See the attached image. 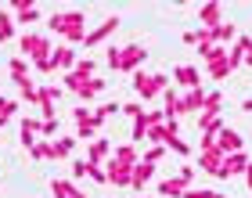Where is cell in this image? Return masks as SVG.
I'll return each instance as SVG.
<instances>
[{
	"label": "cell",
	"mask_w": 252,
	"mask_h": 198,
	"mask_svg": "<svg viewBox=\"0 0 252 198\" xmlns=\"http://www.w3.org/2000/svg\"><path fill=\"white\" fill-rule=\"evenodd\" d=\"M47 29L58 33V36L65 40V47H72V43H83L87 33H90L83 11H54V15L47 18Z\"/></svg>",
	"instance_id": "cell-1"
},
{
	"label": "cell",
	"mask_w": 252,
	"mask_h": 198,
	"mask_svg": "<svg viewBox=\"0 0 252 198\" xmlns=\"http://www.w3.org/2000/svg\"><path fill=\"white\" fill-rule=\"evenodd\" d=\"M144 58H148V47H141V43H126V47H108L105 65L112 68V72H141Z\"/></svg>",
	"instance_id": "cell-2"
},
{
	"label": "cell",
	"mask_w": 252,
	"mask_h": 198,
	"mask_svg": "<svg viewBox=\"0 0 252 198\" xmlns=\"http://www.w3.org/2000/svg\"><path fill=\"white\" fill-rule=\"evenodd\" d=\"M18 51H22V58H26V62H43V58H51V40L43 36V33H22L18 36Z\"/></svg>",
	"instance_id": "cell-3"
},
{
	"label": "cell",
	"mask_w": 252,
	"mask_h": 198,
	"mask_svg": "<svg viewBox=\"0 0 252 198\" xmlns=\"http://www.w3.org/2000/svg\"><path fill=\"white\" fill-rule=\"evenodd\" d=\"M166 87H169V76H162V72H133V94L141 98V101L144 98L148 101L158 98Z\"/></svg>",
	"instance_id": "cell-4"
},
{
	"label": "cell",
	"mask_w": 252,
	"mask_h": 198,
	"mask_svg": "<svg viewBox=\"0 0 252 198\" xmlns=\"http://www.w3.org/2000/svg\"><path fill=\"white\" fill-rule=\"evenodd\" d=\"M202 58H205V68H209V79H227V76L234 72V68H231V58H227V51L220 47V43H216L213 51H205Z\"/></svg>",
	"instance_id": "cell-5"
},
{
	"label": "cell",
	"mask_w": 252,
	"mask_h": 198,
	"mask_svg": "<svg viewBox=\"0 0 252 198\" xmlns=\"http://www.w3.org/2000/svg\"><path fill=\"white\" fill-rule=\"evenodd\" d=\"M223 151L216 148V141H202V151H198V166L209 173V177H216V173H220V166H223Z\"/></svg>",
	"instance_id": "cell-6"
},
{
	"label": "cell",
	"mask_w": 252,
	"mask_h": 198,
	"mask_svg": "<svg viewBox=\"0 0 252 198\" xmlns=\"http://www.w3.org/2000/svg\"><path fill=\"white\" fill-rule=\"evenodd\" d=\"M116 29H119V15H108L105 22H101V26H94V29L87 33L83 47H87V51H90V47H101V43H105V40L112 36V33H116Z\"/></svg>",
	"instance_id": "cell-7"
},
{
	"label": "cell",
	"mask_w": 252,
	"mask_h": 198,
	"mask_svg": "<svg viewBox=\"0 0 252 198\" xmlns=\"http://www.w3.org/2000/svg\"><path fill=\"white\" fill-rule=\"evenodd\" d=\"M18 137H22V148L32 151V144L43 137V123L40 119H32V115H22V123H18Z\"/></svg>",
	"instance_id": "cell-8"
},
{
	"label": "cell",
	"mask_w": 252,
	"mask_h": 198,
	"mask_svg": "<svg viewBox=\"0 0 252 198\" xmlns=\"http://www.w3.org/2000/svg\"><path fill=\"white\" fill-rule=\"evenodd\" d=\"M249 166H252V162H249L245 151H234V155L223 159V166H220V173H216V180H231V177H238V173H245Z\"/></svg>",
	"instance_id": "cell-9"
},
{
	"label": "cell",
	"mask_w": 252,
	"mask_h": 198,
	"mask_svg": "<svg viewBox=\"0 0 252 198\" xmlns=\"http://www.w3.org/2000/svg\"><path fill=\"white\" fill-rule=\"evenodd\" d=\"M105 173H108V184H112V188H130V184H133V166H119L116 159L105 162Z\"/></svg>",
	"instance_id": "cell-10"
},
{
	"label": "cell",
	"mask_w": 252,
	"mask_h": 198,
	"mask_svg": "<svg viewBox=\"0 0 252 198\" xmlns=\"http://www.w3.org/2000/svg\"><path fill=\"white\" fill-rule=\"evenodd\" d=\"M173 79H177V87H184V90H198L202 87V72L194 65H177L173 68Z\"/></svg>",
	"instance_id": "cell-11"
},
{
	"label": "cell",
	"mask_w": 252,
	"mask_h": 198,
	"mask_svg": "<svg viewBox=\"0 0 252 198\" xmlns=\"http://www.w3.org/2000/svg\"><path fill=\"white\" fill-rule=\"evenodd\" d=\"M242 133H238L234 130V126H223V130H220V137H216V148H220L223 151V155H234V151H242Z\"/></svg>",
	"instance_id": "cell-12"
},
{
	"label": "cell",
	"mask_w": 252,
	"mask_h": 198,
	"mask_svg": "<svg viewBox=\"0 0 252 198\" xmlns=\"http://www.w3.org/2000/svg\"><path fill=\"white\" fill-rule=\"evenodd\" d=\"M198 18H202V29H220L223 26V4H202L198 7Z\"/></svg>",
	"instance_id": "cell-13"
},
{
	"label": "cell",
	"mask_w": 252,
	"mask_h": 198,
	"mask_svg": "<svg viewBox=\"0 0 252 198\" xmlns=\"http://www.w3.org/2000/svg\"><path fill=\"white\" fill-rule=\"evenodd\" d=\"M51 62H54V72H58V68H62V72H72L76 62H79V54H76L72 47H65V43H62V47L51 51Z\"/></svg>",
	"instance_id": "cell-14"
},
{
	"label": "cell",
	"mask_w": 252,
	"mask_h": 198,
	"mask_svg": "<svg viewBox=\"0 0 252 198\" xmlns=\"http://www.w3.org/2000/svg\"><path fill=\"white\" fill-rule=\"evenodd\" d=\"M112 151H116V148H112V144L105 141V137H94V141L87 144V162L101 166V162H108V159H112Z\"/></svg>",
	"instance_id": "cell-15"
},
{
	"label": "cell",
	"mask_w": 252,
	"mask_h": 198,
	"mask_svg": "<svg viewBox=\"0 0 252 198\" xmlns=\"http://www.w3.org/2000/svg\"><path fill=\"white\" fill-rule=\"evenodd\" d=\"M152 177H155V166L141 159V162L133 166V184H130V188H133V191H144L148 184H152Z\"/></svg>",
	"instance_id": "cell-16"
},
{
	"label": "cell",
	"mask_w": 252,
	"mask_h": 198,
	"mask_svg": "<svg viewBox=\"0 0 252 198\" xmlns=\"http://www.w3.org/2000/svg\"><path fill=\"white\" fill-rule=\"evenodd\" d=\"M11 83L18 87V101H32V104H36V98H40V87L32 83V76H26V79H11Z\"/></svg>",
	"instance_id": "cell-17"
},
{
	"label": "cell",
	"mask_w": 252,
	"mask_h": 198,
	"mask_svg": "<svg viewBox=\"0 0 252 198\" xmlns=\"http://www.w3.org/2000/svg\"><path fill=\"white\" fill-rule=\"evenodd\" d=\"M184 191H188V184L180 177H166L158 184V195H166V198H184Z\"/></svg>",
	"instance_id": "cell-18"
},
{
	"label": "cell",
	"mask_w": 252,
	"mask_h": 198,
	"mask_svg": "<svg viewBox=\"0 0 252 198\" xmlns=\"http://www.w3.org/2000/svg\"><path fill=\"white\" fill-rule=\"evenodd\" d=\"M105 87H108V79H87V83L76 90V98H79V101H94Z\"/></svg>",
	"instance_id": "cell-19"
},
{
	"label": "cell",
	"mask_w": 252,
	"mask_h": 198,
	"mask_svg": "<svg viewBox=\"0 0 252 198\" xmlns=\"http://www.w3.org/2000/svg\"><path fill=\"white\" fill-rule=\"evenodd\" d=\"M51 195H54V198H76V195H79V188H76L72 180L54 177V180H51Z\"/></svg>",
	"instance_id": "cell-20"
},
{
	"label": "cell",
	"mask_w": 252,
	"mask_h": 198,
	"mask_svg": "<svg viewBox=\"0 0 252 198\" xmlns=\"http://www.w3.org/2000/svg\"><path fill=\"white\" fill-rule=\"evenodd\" d=\"M51 148H54V159H51V162L68 159V155L76 151V137H58V141H51Z\"/></svg>",
	"instance_id": "cell-21"
},
{
	"label": "cell",
	"mask_w": 252,
	"mask_h": 198,
	"mask_svg": "<svg viewBox=\"0 0 252 198\" xmlns=\"http://www.w3.org/2000/svg\"><path fill=\"white\" fill-rule=\"evenodd\" d=\"M112 159H116L119 166H137V162H141V159H137V148H133V144H119L116 151H112Z\"/></svg>",
	"instance_id": "cell-22"
},
{
	"label": "cell",
	"mask_w": 252,
	"mask_h": 198,
	"mask_svg": "<svg viewBox=\"0 0 252 198\" xmlns=\"http://www.w3.org/2000/svg\"><path fill=\"white\" fill-rule=\"evenodd\" d=\"M205 108V90L198 87V90H188L184 94V112H202Z\"/></svg>",
	"instance_id": "cell-23"
},
{
	"label": "cell",
	"mask_w": 252,
	"mask_h": 198,
	"mask_svg": "<svg viewBox=\"0 0 252 198\" xmlns=\"http://www.w3.org/2000/svg\"><path fill=\"white\" fill-rule=\"evenodd\" d=\"M220 108H223L220 90H209V94H205V108H202V115H220Z\"/></svg>",
	"instance_id": "cell-24"
},
{
	"label": "cell",
	"mask_w": 252,
	"mask_h": 198,
	"mask_svg": "<svg viewBox=\"0 0 252 198\" xmlns=\"http://www.w3.org/2000/svg\"><path fill=\"white\" fill-rule=\"evenodd\" d=\"M11 36H15V15L0 11V43H7Z\"/></svg>",
	"instance_id": "cell-25"
},
{
	"label": "cell",
	"mask_w": 252,
	"mask_h": 198,
	"mask_svg": "<svg viewBox=\"0 0 252 198\" xmlns=\"http://www.w3.org/2000/svg\"><path fill=\"white\" fill-rule=\"evenodd\" d=\"M15 112H18V101H15V98H4V94H0V126H4L7 119H15Z\"/></svg>",
	"instance_id": "cell-26"
},
{
	"label": "cell",
	"mask_w": 252,
	"mask_h": 198,
	"mask_svg": "<svg viewBox=\"0 0 252 198\" xmlns=\"http://www.w3.org/2000/svg\"><path fill=\"white\" fill-rule=\"evenodd\" d=\"M7 72H11V79H26V76H29V62H26V58H11V62H7Z\"/></svg>",
	"instance_id": "cell-27"
},
{
	"label": "cell",
	"mask_w": 252,
	"mask_h": 198,
	"mask_svg": "<svg viewBox=\"0 0 252 198\" xmlns=\"http://www.w3.org/2000/svg\"><path fill=\"white\" fill-rule=\"evenodd\" d=\"M94 68H97V62L87 54V58H79V62H76L72 72H76V76H83V79H94Z\"/></svg>",
	"instance_id": "cell-28"
},
{
	"label": "cell",
	"mask_w": 252,
	"mask_h": 198,
	"mask_svg": "<svg viewBox=\"0 0 252 198\" xmlns=\"http://www.w3.org/2000/svg\"><path fill=\"white\" fill-rule=\"evenodd\" d=\"M234 36H238V29H234V22H223V26H220V29H213V40H216V43H220V47H223V43H227V40H234Z\"/></svg>",
	"instance_id": "cell-29"
},
{
	"label": "cell",
	"mask_w": 252,
	"mask_h": 198,
	"mask_svg": "<svg viewBox=\"0 0 252 198\" xmlns=\"http://www.w3.org/2000/svg\"><path fill=\"white\" fill-rule=\"evenodd\" d=\"M29 155H32V159H47V162H51V159H54V148H51V141H43V137H40V141L32 144Z\"/></svg>",
	"instance_id": "cell-30"
},
{
	"label": "cell",
	"mask_w": 252,
	"mask_h": 198,
	"mask_svg": "<svg viewBox=\"0 0 252 198\" xmlns=\"http://www.w3.org/2000/svg\"><path fill=\"white\" fill-rule=\"evenodd\" d=\"M137 141H148V119L141 115V119H133V130H130V144Z\"/></svg>",
	"instance_id": "cell-31"
},
{
	"label": "cell",
	"mask_w": 252,
	"mask_h": 198,
	"mask_svg": "<svg viewBox=\"0 0 252 198\" xmlns=\"http://www.w3.org/2000/svg\"><path fill=\"white\" fill-rule=\"evenodd\" d=\"M166 151H169L166 144H152V148H148V151H144V162H152V166H158V162H162V159H166Z\"/></svg>",
	"instance_id": "cell-32"
},
{
	"label": "cell",
	"mask_w": 252,
	"mask_h": 198,
	"mask_svg": "<svg viewBox=\"0 0 252 198\" xmlns=\"http://www.w3.org/2000/svg\"><path fill=\"white\" fill-rule=\"evenodd\" d=\"M144 112H148V108H144L141 101H126V104H123V115H126V119H141Z\"/></svg>",
	"instance_id": "cell-33"
},
{
	"label": "cell",
	"mask_w": 252,
	"mask_h": 198,
	"mask_svg": "<svg viewBox=\"0 0 252 198\" xmlns=\"http://www.w3.org/2000/svg\"><path fill=\"white\" fill-rule=\"evenodd\" d=\"M166 148L173 151V155H180V159H188V155H191V148H188L184 141H180V137H169V141H166Z\"/></svg>",
	"instance_id": "cell-34"
},
{
	"label": "cell",
	"mask_w": 252,
	"mask_h": 198,
	"mask_svg": "<svg viewBox=\"0 0 252 198\" xmlns=\"http://www.w3.org/2000/svg\"><path fill=\"white\" fill-rule=\"evenodd\" d=\"M148 144H166V123H162V126H152V130H148Z\"/></svg>",
	"instance_id": "cell-35"
},
{
	"label": "cell",
	"mask_w": 252,
	"mask_h": 198,
	"mask_svg": "<svg viewBox=\"0 0 252 198\" xmlns=\"http://www.w3.org/2000/svg\"><path fill=\"white\" fill-rule=\"evenodd\" d=\"M72 177H76V180L90 177V162H87V159H76V162H72Z\"/></svg>",
	"instance_id": "cell-36"
},
{
	"label": "cell",
	"mask_w": 252,
	"mask_h": 198,
	"mask_svg": "<svg viewBox=\"0 0 252 198\" xmlns=\"http://www.w3.org/2000/svg\"><path fill=\"white\" fill-rule=\"evenodd\" d=\"M90 180H97V184H108V173H105V166H94V162H90Z\"/></svg>",
	"instance_id": "cell-37"
},
{
	"label": "cell",
	"mask_w": 252,
	"mask_h": 198,
	"mask_svg": "<svg viewBox=\"0 0 252 198\" xmlns=\"http://www.w3.org/2000/svg\"><path fill=\"white\" fill-rule=\"evenodd\" d=\"M227 58H231V68H238V65L245 62V51H242V47L234 43V51H227Z\"/></svg>",
	"instance_id": "cell-38"
},
{
	"label": "cell",
	"mask_w": 252,
	"mask_h": 198,
	"mask_svg": "<svg viewBox=\"0 0 252 198\" xmlns=\"http://www.w3.org/2000/svg\"><path fill=\"white\" fill-rule=\"evenodd\" d=\"M58 130H62V123H58V119H47V123H43V141H47V137H54Z\"/></svg>",
	"instance_id": "cell-39"
},
{
	"label": "cell",
	"mask_w": 252,
	"mask_h": 198,
	"mask_svg": "<svg viewBox=\"0 0 252 198\" xmlns=\"http://www.w3.org/2000/svg\"><path fill=\"white\" fill-rule=\"evenodd\" d=\"M90 115H94V112H90V108H83V104H79V108H72V119H76V123H87Z\"/></svg>",
	"instance_id": "cell-40"
},
{
	"label": "cell",
	"mask_w": 252,
	"mask_h": 198,
	"mask_svg": "<svg viewBox=\"0 0 252 198\" xmlns=\"http://www.w3.org/2000/svg\"><path fill=\"white\" fill-rule=\"evenodd\" d=\"M177 177L184 180V184H191V180H194V166H180V173H177Z\"/></svg>",
	"instance_id": "cell-41"
},
{
	"label": "cell",
	"mask_w": 252,
	"mask_h": 198,
	"mask_svg": "<svg viewBox=\"0 0 252 198\" xmlns=\"http://www.w3.org/2000/svg\"><path fill=\"white\" fill-rule=\"evenodd\" d=\"M184 198H209V188H205V191H202V188H188Z\"/></svg>",
	"instance_id": "cell-42"
},
{
	"label": "cell",
	"mask_w": 252,
	"mask_h": 198,
	"mask_svg": "<svg viewBox=\"0 0 252 198\" xmlns=\"http://www.w3.org/2000/svg\"><path fill=\"white\" fill-rule=\"evenodd\" d=\"M184 43H194V47H198V29H191V33H184Z\"/></svg>",
	"instance_id": "cell-43"
},
{
	"label": "cell",
	"mask_w": 252,
	"mask_h": 198,
	"mask_svg": "<svg viewBox=\"0 0 252 198\" xmlns=\"http://www.w3.org/2000/svg\"><path fill=\"white\" fill-rule=\"evenodd\" d=\"M245 184H249V191H252V166L245 169Z\"/></svg>",
	"instance_id": "cell-44"
},
{
	"label": "cell",
	"mask_w": 252,
	"mask_h": 198,
	"mask_svg": "<svg viewBox=\"0 0 252 198\" xmlns=\"http://www.w3.org/2000/svg\"><path fill=\"white\" fill-rule=\"evenodd\" d=\"M209 198H223V195H220V191H209Z\"/></svg>",
	"instance_id": "cell-45"
},
{
	"label": "cell",
	"mask_w": 252,
	"mask_h": 198,
	"mask_svg": "<svg viewBox=\"0 0 252 198\" xmlns=\"http://www.w3.org/2000/svg\"><path fill=\"white\" fill-rule=\"evenodd\" d=\"M76 198H90V195H83V191H79V195H76Z\"/></svg>",
	"instance_id": "cell-46"
},
{
	"label": "cell",
	"mask_w": 252,
	"mask_h": 198,
	"mask_svg": "<svg viewBox=\"0 0 252 198\" xmlns=\"http://www.w3.org/2000/svg\"><path fill=\"white\" fill-rule=\"evenodd\" d=\"M133 198H152V195H133Z\"/></svg>",
	"instance_id": "cell-47"
}]
</instances>
